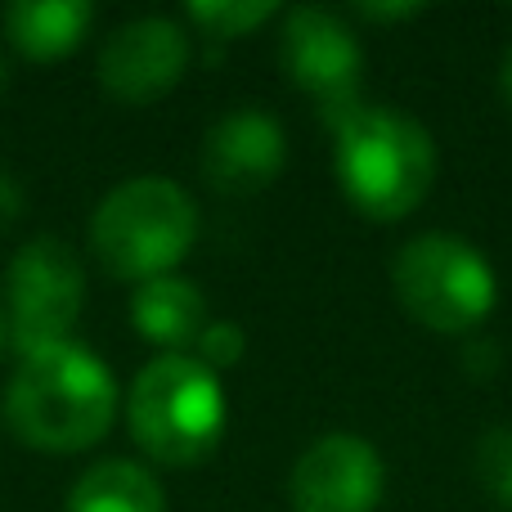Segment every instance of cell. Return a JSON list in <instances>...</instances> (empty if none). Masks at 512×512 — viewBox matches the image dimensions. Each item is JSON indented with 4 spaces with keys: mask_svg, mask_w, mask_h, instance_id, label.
Returning <instances> with one entry per match:
<instances>
[{
    "mask_svg": "<svg viewBox=\"0 0 512 512\" xmlns=\"http://www.w3.org/2000/svg\"><path fill=\"white\" fill-rule=\"evenodd\" d=\"M117 414V382L95 351L59 342L23 355L5 387V423L23 445L72 454L104 441Z\"/></svg>",
    "mask_w": 512,
    "mask_h": 512,
    "instance_id": "1",
    "label": "cell"
},
{
    "mask_svg": "<svg viewBox=\"0 0 512 512\" xmlns=\"http://www.w3.org/2000/svg\"><path fill=\"white\" fill-rule=\"evenodd\" d=\"M333 171L355 212L369 221H400L432 194L436 144L414 117L360 104L333 126Z\"/></svg>",
    "mask_w": 512,
    "mask_h": 512,
    "instance_id": "2",
    "label": "cell"
},
{
    "mask_svg": "<svg viewBox=\"0 0 512 512\" xmlns=\"http://www.w3.org/2000/svg\"><path fill=\"white\" fill-rule=\"evenodd\" d=\"M225 387L198 355H158L131 382L126 427L153 463L194 468L225 436Z\"/></svg>",
    "mask_w": 512,
    "mask_h": 512,
    "instance_id": "3",
    "label": "cell"
},
{
    "mask_svg": "<svg viewBox=\"0 0 512 512\" xmlns=\"http://www.w3.org/2000/svg\"><path fill=\"white\" fill-rule=\"evenodd\" d=\"M198 239V207L176 180L135 176L117 185L90 221V252L108 274L149 283L171 274Z\"/></svg>",
    "mask_w": 512,
    "mask_h": 512,
    "instance_id": "4",
    "label": "cell"
},
{
    "mask_svg": "<svg viewBox=\"0 0 512 512\" xmlns=\"http://www.w3.org/2000/svg\"><path fill=\"white\" fill-rule=\"evenodd\" d=\"M391 288L432 333H472L495 310V270L459 234H418L391 261Z\"/></svg>",
    "mask_w": 512,
    "mask_h": 512,
    "instance_id": "5",
    "label": "cell"
},
{
    "mask_svg": "<svg viewBox=\"0 0 512 512\" xmlns=\"http://www.w3.org/2000/svg\"><path fill=\"white\" fill-rule=\"evenodd\" d=\"M5 292L9 342L23 360V355L68 342L72 324L81 315V301H86V274H81V261L72 256L68 243L41 234V239L23 243L18 256L9 261Z\"/></svg>",
    "mask_w": 512,
    "mask_h": 512,
    "instance_id": "6",
    "label": "cell"
},
{
    "mask_svg": "<svg viewBox=\"0 0 512 512\" xmlns=\"http://www.w3.org/2000/svg\"><path fill=\"white\" fill-rule=\"evenodd\" d=\"M279 59L292 86L306 90L319 104L328 126H337L342 117H351L360 108L364 50L355 41V32L346 27V18H337L333 9L319 5L288 9L283 14Z\"/></svg>",
    "mask_w": 512,
    "mask_h": 512,
    "instance_id": "7",
    "label": "cell"
},
{
    "mask_svg": "<svg viewBox=\"0 0 512 512\" xmlns=\"http://www.w3.org/2000/svg\"><path fill=\"white\" fill-rule=\"evenodd\" d=\"M387 468L364 436L328 432L292 463V512H378Z\"/></svg>",
    "mask_w": 512,
    "mask_h": 512,
    "instance_id": "8",
    "label": "cell"
},
{
    "mask_svg": "<svg viewBox=\"0 0 512 512\" xmlns=\"http://www.w3.org/2000/svg\"><path fill=\"white\" fill-rule=\"evenodd\" d=\"M189 68V36L171 18L122 23L99 50V86L122 104H153Z\"/></svg>",
    "mask_w": 512,
    "mask_h": 512,
    "instance_id": "9",
    "label": "cell"
},
{
    "mask_svg": "<svg viewBox=\"0 0 512 512\" xmlns=\"http://www.w3.org/2000/svg\"><path fill=\"white\" fill-rule=\"evenodd\" d=\"M288 158L283 126L261 108H234L207 131L203 140V176L212 189L234 198L261 194L274 185Z\"/></svg>",
    "mask_w": 512,
    "mask_h": 512,
    "instance_id": "10",
    "label": "cell"
},
{
    "mask_svg": "<svg viewBox=\"0 0 512 512\" xmlns=\"http://www.w3.org/2000/svg\"><path fill=\"white\" fill-rule=\"evenodd\" d=\"M131 319L135 333L149 337L153 346H167V355H176L180 346H194L198 333L207 328V301L198 292V283L162 274V279H149L135 288Z\"/></svg>",
    "mask_w": 512,
    "mask_h": 512,
    "instance_id": "11",
    "label": "cell"
},
{
    "mask_svg": "<svg viewBox=\"0 0 512 512\" xmlns=\"http://www.w3.org/2000/svg\"><path fill=\"white\" fill-rule=\"evenodd\" d=\"M95 23L90 0H14L5 9V36L27 59H63L81 45V36Z\"/></svg>",
    "mask_w": 512,
    "mask_h": 512,
    "instance_id": "12",
    "label": "cell"
},
{
    "mask_svg": "<svg viewBox=\"0 0 512 512\" xmlns=\"http://www.w3.org/2000/svg\"><path fill=\"white\" fill-rule=\"evenodd\" d=\"M68 512H167L158 477L131 459H104L68 490Z\"/></svg>",
    "mask_w": 512,
    "mask_h": 512,
    "instance_id": "13",
    "label": "cell"
},
{
    "mask_svg": "<svg viewBox=\"0 0 512 512\" xmlns=\"http://www.w3.org/2000/svg\"><path fill=\"white\" fill-rule=\"evenodd\" d=\"M189 18L216 41H234V36H248L252 27H261L265 18H274V5L270 0H194Z\"/></svg>",
    "mask_w": 512,
    "mask_h": 512,
    "instance_id": "14",
    "label": "cell"
},
{
    "mask_svg": "<svg viewBox=\"0 0 512 512\" xmlns=\"http://www.w3.org/2000/svg\"><path fill=\"white\" fill-rule=\"evenodd\" d=\"M477 481L504 512H512V427H490L477 441Z\"/></svg>",
    "mask_w": 512,
    "mask_h": 512,
    "instance_id": "15",
    "label": "cell"
},
{
    "mask_svg": "<svg viewBox=\"0 0 512 512\" xmlns=\"http://www.w3.org/2000/svg\"><path fill=\"white\" fill-rule=\"evenodd\" d=\"M198 360L207 364V369H234V364L243 360V351H248V337H243V328L234 324V319H216V324H207L203 333H198Z\"/></svg>",
    "mask_w": 512,
    "mask_h": 512,
    "instance_id": "16",
    "label": "cell"
},
{
    "mask_svg": "<svg viewBox=\"0 0 512 512\" xmlns=\"http://www.w3.org/2000/svg\"><path fill=\"white\" fill-rule=\"evenodd\" d=\"M18 207H23V194H18V185L9 176H0V225L14 221Z\"/></svg>",
    "mask_w": 512,
    "mask_h": 512,
    "instance_id": "17",
    "label": "cell"
},
{
    "mask_svg": "<svg viewBox=\"0 0 512 512\" xmlns=\"http://www.w3.org/2000/svg\"><path fill=\"white\" fill-rule=\"evenodd\" d=\"M360 14H364V18H373V23H378V18H414V14H418V5H364Z\"/></svg>",
    "mask_w": 512,
    "mask_h": 512,
    "instance_id": "18",
    "label": "cell"
},
{
    "mask_svg": "<svg viewBox=\"0 0 512 512\" xmlns=\"http://www.w3.org/2000/svg\"><path fill=\"white\" fill-rule=\"evenodd\" d=\"M499 86H504V99L512 104V45H508V54H504V68H499Z\"/></svg>",
    "mask_w": 512,
    "mask_h": 512,
    "instance_id": "19",
    "label": "cell"
},
{
    "mask_svg": "<svg viewBox=\"0 0 512 512\" xmlns=\"http://www.w3.org/2000/svg\"><path fill=\"white\" fill-rule=\"evenodd\" d=\"M0 86H5V63H0Z\"/></svg>",
    "mask_w": 512,
    "mask_h": 512,
    "instance_id": "20",
    "label": "cell"
},
{
    "mask_svg": "<svg viewBox=\"0 0 512 512\" xmlns=\"http://www.w3.org/2000/svg\"><path fill=\"white\" fill-rule=\"evenodd\" d=\"M0 342H5V333H0Z\"/></svg>",
    "mask_w": 512,
    "mask_h": 512,
    "instance_id": "21",
    "label": "cell"
}]
</instances>
